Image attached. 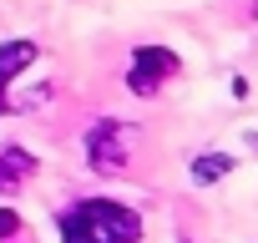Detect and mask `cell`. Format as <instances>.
<instances>
[{
    "mask_svg": "<svg viewBox=\"0 0 258 243\" xmlns=\"http://www.w3.org/2000/svg\"><path fill=\"white\" fill-rule=\"evenodd\" d=\"M61 238L66 243H137L142 223H137L132 208H121V203L86 198V203L61 213Z\"/></svg>",
    "mask_w": 258,
    "mask_h": 243,
    "instance_id": "6da1fadb",
    "label": "cell"
},
{
    "mask_svg": "<svg viewBox=\"0 0 258 243\" xmlns=\"http://www.w3.org/2000/svg\"><path fill=\"white\" fill-rule=\"evenodd\" d=\"M36 61V46L31 41H6V46H0V86H6L16 71H26Z\"/></svg>",
    "mask_w": 258,
    "mask_h": 243,
    "instance_id": "277c9868",
    "label": "cell"
},
{
    "mask_svg": "<svg viewBox=\"0 0 258 243\" xmlns=\"http://www.w3.org/2000/svg\"><path fill=\"white\" fill-rule=\"evenodd\" d=\"M228 172H233V157H223V152H208V157L192 162V177H198V183H218V177H228Z\"/></svg>",
    "mask_w": 258,
    "mask_h": 243,
    "instance_id": "5b68a950",
    "label": "cell"
},
{
    "mask_svg": "<svg viewBox=\"0 0 258 243\" xmlns=\"http://www.w3.org/2000/svg\"><path fill=\"white\" fill-rule=\"evenodd\" d=\"M86 152H91V167L96 172H121L126 147L116 142V122H101V127L91 132V142H86Z\"/></svg>",
    "mask_w": 258,
    "mask_h": 243,
    "instance_id": "3957f363",
    "label": "cell"
},
{
    "mask_svg": "<svg viewBox=\"0 0 258 243\" xmlns=\"http://www.w3.org/2000/svg\"><path fill=\"white\" fill-rule=\"evenodd\" d=\"M6 233H16V213H11V208H0V238H6Z\"/></svg>",
    "mask_w": 258,
    "mask_h": 243,
    "instance_id": "8992f818",
    "label": "cell"
},
{
    "mask_svg": "<svg viewBox=\"0 0 258 243\" xmlns=\"http://www.w3.org/2000/svg\"><path fill=\"white\" fill-rule=\"evenodd\" d=\"M172 71H177V56H172V51H162V46H142V51L132 56V76H126V81H132L137 96H152Z\"/></svg>",
    "mask_w": 258,
    "mask_h": 243,
    "instance_id": "7a4b0ae2",
    "label": "cell"
}]
</instances>
